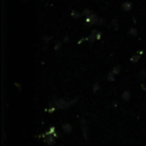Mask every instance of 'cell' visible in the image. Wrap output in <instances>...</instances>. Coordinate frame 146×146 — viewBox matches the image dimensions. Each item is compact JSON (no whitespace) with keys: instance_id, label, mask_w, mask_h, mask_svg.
<instances>
[{"instance_id":"4","label":"cell","mask_w":146,"mask_h":146,"mask_svg":"<svg viewBox=\"0 0 146 146\" xmlns=\"http://www.w3.org/2000/svg\"><path fill=\"white\" fill-rule=\"evenodd\" d=\"M62 129L65 133H70V132L72 131V126H71L69 123H64L62 125Z\"/></svg>"},{"instance_id":"11","label":"cell","mask_w":146,"mask_h":146,"mask_svg":"<svg viewBox=\"0 0 146 146\" xmlns=\"http://www.w3.org/2000/svg\"><path fill=\"white\" fill-rule=\"evenodd\" d=\"M128 33H129L130 35H132V36H136V35H137V30H136V28L132 27V28H130V30L128 31Z\"/></svg>"},{"instance_id":"1","label":"cell","mask_w":146,"mask_h":146,"mask_svg":"<svg viewBox=\"0 0 146 146\" xmlns=\"http://www.w3.org/2000/svg\"><path fill=\"white\" fill-rule=\"evenodd\" d=\"M74 101H75V100H74ZM74 101L67 102L66 100H64V99H57V100H55V107L60 108V109H65V108H68L70 105H72Z\"/></svg>"},{"instance_id":"2","label":"cell","mask_w":146,"mask_h":146,"mask_svg":"<svg viewBox=\"0 0 146 146\" xmlns=\"http://www.w3.org/2000/svg\"><path fill=\"white\" fill-rule=\"evenodd\" d=\"M98 20H99V18H98L97 15H96L95 13H93V12H91L87 17H86V22H87L88 25L97 24Z\"/></svg>"},{"instance_id":"3","label":"cell","mask_w":146,"mask_h":146,"mask_svg":"<svg viewBox=\"0 0 146 146\" xmlns=\"http://www.w3.org/2000/svg\"><path fill=\"white\" fill-rule=\"evenodd\" d=\"M100 37H101V34H100L99 32H97L96 30H93L91 32V34H90V36L88 37V39H89L90 42H93L94 40H98V39H100Z\"/></svg>"},{"instance_id":"14","label":"cell","mask_w":146,"mask_h":146,"mask_svg":"<svg viewBox=\"0 0 146 146\" xmlns=\"http://www.w3.org/2000/svg\"><path fill=\"white\" fill-rule=\"evenodd\" d=\"M93 91L95 92V91H97L98 89H99V84L98 83H96V84H94V86H93Z\"/></svg>"},{"instance_id":"9","label":"cell","mask_w":146,"mask_h":146,"mask_svg":"<svg viewBox=\"0 0 146 146\" xmlns=\"http://www.w3.org/2000/svg\"><path fill=\"white\" fill-rule=\"evenodd\" d=\"M120 70H121V67H120L119 65H116V66L114 67L113 69H112L111 72L113 73L114 75H116V74H118V73H120Z\"/></svg>"},{"instance_id":"13","label":"cell","mask_w":146,"mask_h":146,"mask_svg":"<svg viewBox=\"0 0 146 146\" xmlns=\"http://www.w3.org/2000/svg\"><path fill=\"white\" fill-rule=\"evenodd\" d=\"M71 15H72L74 18H79L80 17V14L78 12H75V11H72V13H71Z\"/></svg>"},{"instance_id":"10","label":"cell","mask_w":146,"mask_h":146,"mask_svg":"<svg viewBox=\"0 0 146 146\" xmlns=\"http://www.w3.org/2000/svg\"><path fill=\"white\" fill-rule=\"evenodd\" d=\"M54 137H53L52 135H48V137L46 138V142L49 144V145H52L53 143H54Z\"/></svg>"},{"instance_id":"6","label":"cell","mask_w":146,"mask_h":146,"mask_svg":"<svg viewBox=\"0 0 146 146\" xmlns=\"http://www.w3.org/2000/svg\"><path fill=\"white\" fill-rule=\"evenodd\" d=\"M122 99L124 100V101H128V100L130 99V97H131V94H130L129 91H124L123 93H122Z\"/></svg>"},{"instance_id":"7","label":"cell","mask_w":146,"mask_h":146,"mask_svg":"<svg viewBox=\"0 0 146 146\" xmlns=\"http://www.w3.org/2000/svg\"><path fill=\"white\" fill-rule=\"evenodd\" d=\"M80 125H81V128H82V131H83L84 135L86 136V131H87V128H86V122L84 119L81 120V122H80Z\"/></svg>"},{"instance_id":"12","label":"cell","mask_w":146,"mask_h":146,"mask_svg":"<svg viewBox=\"0 0 146 146\" xmlns=\"http://www.w3.org/2000/svg\"><path fill=\"white\" fill-rule=\"evenodd\" d=\"M107 79H108V81H114V74L112 72H110L109 74H108V76H107Z\"/></svg>"},{"instance_id":"8","label":"cell","mask_w":146,"mask_h":146,"mask_svg":"<svg viewBox=\"0 0 146 146\" xmlns=\"http://www.w3.org/2000/svg\"><path fill=\"white\" fill-rule=\"evenodd\" d=\"M140 59V55L139 54H133L131 56V58H130V61L131 62H133V63H136L138 60Z\"/></svg>"},{"instance_id":"5","label":"cell","mask_w":146,"mask_h":146,"mask_svg":"<svg viewBox=\"0 0 146 146\" xmlns=\"http://www.w3.org/2000/svg\"><path fill=\"white\" fill-rule=\"evenodd\" d=\"M122 8L125 11H129V10H131V8H132V4L130 2H128V1H126V2H124L123 4H122Z\"/></svg>"}]
</instances>
